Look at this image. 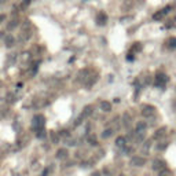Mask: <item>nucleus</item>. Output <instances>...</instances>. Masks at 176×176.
<instances>
[{"label": "nucleus", "mask_w": 176, "mask_h": 176, "mask_svg": "<svg viewBox=\"0 0 176 176\" xmlns=\"http://www.w3.org/2000/svg\"><path fill=\"white\" fill-rule=\"evenodd\" d=\"M169 175H171V172H169L167 168L162 169V171H160V176H169Z\"/></svg>", "instance_id": "nucleus-16"}, {"label": "nucleus", "mask_w": 176, "mask_h": 176, "mask_svg": "<svg viewBox=\"0 0 176 176\" xmlns=\"http://www.w3.org/2000/svg\"><path fill=\"white\" fill-rule=\"evenodd\" d=\"M156 79H157V80H156V85H157V87H162V85L168 81V77L165 76V74H162V73H158Z\"/></svg>", "instance_id": "nucleus-3"}, {"label": "nucleus", "mask_w": 176, "mask_h": 176, "mask_svg": "<svg viewBox=\"0 0 176 176\" xmlns=\"http://www.w3.org/2000/svg\"><path fill=\"white\" fill-rule=\"evenodd\" d=\"M112 135V129H106V131L103 132V138H107V136Z\"/></svg>", "instance_id": "nucleus-18"}, {"label": "nucleus", "mask_w": 176, "mask_h": 176, "mask_svg": "<svg viewBox=\"0 0 176 176\" xmlns=\"http://www.w3.org/2000/svg\"><path fill=\"white\" fill-rule=\"evenodd\" d=\"M6 19V15H4V14H1V15H0V22H1V21H4Z\"/></svg>", "instance_id": "nucleus-20"}, {"label": "nucleus", "mask_w": 176, "mask_h": 176, "mask_svg": "<svg viewBox=\"0 0 176 176\" xmlns=\"http://www.w3.org/2000/svg\"><path fill=\"white\" fill-rule=\"evenodd\" d=\"M91 113H92V107H91V106H87V107H85L84 109V112H83V116H89V114H91Z\"/></svg>", "instance_id": "nucleus-12"}, {"label": "nucleus", "mask_w": 176, "mask_h": 176, "mask_svg": "<svg viewBox=\"0 0 176 176\" xmlns=\"http://www.w3.org/2000/svg\"><path fill=\"white\" fill-rule=\"evenodd\" d=\"M169 43H171V44H169V47H172V48L176 47V39H175V37H172V39L169 40Z\"/></svg>", "instance_id": "nucleus-17"}, {"label": "nucleus", "mask_w": 176, "mask_h": 176, "mask_svg": "<svg viewBox=\"0 0 176 176\" xmlns=\"http://www.w3.org/2000/svg\"><path fill=\"white\" fill-rule=\"evenodd\" d=\"M154 113H156V109L150 106V105H144L143 107H142V114L144 117H151L154 116Z\"/></svg>", "instance_id": "nucleus-1"}, {"label": "nucleus", "mask_w": 176, "mask_h": 176, "mask_svg": "<svg viewBox=\"0 0 176 176\" xmlns=\"http://www.w3.org/2000/svg\"><path fill=\"white\" fill-rule=\"evenodd\" d=\"M146 127H147V124L140 121V123H138V125H136V132H138V133H143L144 129H146Z\"/></svg>", "instance_id": "nucleus-7"}, {"label": "nucleus", "mask_w": 176, "mask_h": 176, "mask_svg": "<svg viewBox=\"0 0 176 176\" xmlns=\"http://www.w3.org/2000/svg\"><path fill=\"white\" fill-rule=\"evenodd\" d=\"M4 43H6L7 47H12V45L15 44V39H14L11 35H8V36H6V39H4Z\"/></svg>", "instance_id": "nucleus-6"}, {"label": "nucleus", "mask_w": 176, "mask_h": 176, "mask_svg": "<svg viewBox=\"0 0 176 176\" xmlns=\"http://www.w3.org/2000/svg\"><path fill=\"white\" fill-rule=\"evenodd\" d=\"M164 131H165V128H161V129H158V131L156 132V138H161V136H164Z\"/></svg>", "instance_id": "nucleus-14"}, {"label": "nucleus", "mask_w": 176, "mask_h": 176, "mask_svg": "<svg viewBox=\"0 0 176 176\" xmlns=\"http://www.w3.org/2000/svg\"><path fill=\"white\" fill-rule=\"evenodd\" d=\"M142 50V45H140V43H135V45L132 47V51H140Z\"/></svg>", "instance_id": "nucleus-15"}, {"label": "nucleus", "mask_w": 176, "mask_h": 176, "mask_svg": "<svg viewBox=\"0 0 176 176\" xmlns=\"http://www.w3.org/2000/svg\"><path fill=\"white\" fill-rule=\"evenodd\" d=\"M100 109L103 110V112H110V109H112V105L109 103V102H100Z\"/></svg>", "instance_id": "nucleus-9"}, {"label": "nucleus", "mask_w": 176, "mask_h": 176, "mask_svg": "<svg viewBox=\"0 0 176 176\" xmlns=\"http://www.w3.org/2000/svg\"><path fill=\"white\" fill-rule=\"evenodd\" d=\"M17 25H18V22H17V21H12L11 24H8L7 29H8V30H12L14 28H17Z\"/></svg>", "instance_id": "nucleus-13"}, {"label": "nucleus", "mask_w": 176, "mask_h": 176, "mask_svg": "<svg viewBox=\"0 0 176 176\" xmlns=\"http://www.w3.org/2000/svg\"><path fill=\"white\" fill-rule=\"evenodd\" d=\"M4 1H6V0H0V3H4Z\"/></svg>", "instance_id": "nucleus-22"}, {"label": "nucleus", "mask_w": 176, "mask_h": 176, "mask_svg": "<svg viewBox=\"0 0 176 176\" xmlns=\"http://www.w3.org/2000/svg\"><path fill=\"white\" fill-rule=\"evenodd\" d=\"M96 21H98V25H105L107 22V15H106L105 12H99V15H98Z\"/></svg>", "instance_id": "nucleus-5"}, {"label": "nucleus", "mask_w": 176, "mask_h": 176, "mask_svg": "<svg viewBox=\"0 0 176 176\" xmlns=\"http://www.w3.org/2000/svg\"><path fill=\"white\" fill-rule=\"evenodd\" d=\"M164 15H165V14H164V11L161 10V11L156 12V14H154V17H153V18H154V19H161V18H162V17H164Z\"/></svg>", "instance_id": "nucleus-11"}, {"label": "nucleus", "mask_w": 176, "mask_h": 176, "mask_svg": "<svg viewBox=\"0 0 176 176\" xmlns=\"http://www.w3.org/2000/svg\"><path fill=\"white\" fill-rule=\"evenodd\" d=\"M29 3H30V0H25L24 3L21 4V7H22V8H24V7H26V6H29Z\"/></svg>", "instance_id": "nucleus-19"}, {"label": "nucleus", "mask_w": 176, "mask_h": 176, "mask_svg": "<svg viewBox=\"0 0 176 176\" xmlns=\"http://www.w3.org/2000/svg\"><path fill=\"white\" fill-rule=\"evenodd\" d=\"M127 58H128V61H132V59H133V56H132V54H129V55L127 56Z\"/></svg>", "instance_id": "nucleus-21"}, {"label": "nucleus", "mask_w": 176, "mask_h": 176, "mask_svg": "<svg viewBox=\"0 0 176 176\" xmlns=\"http://www.w3.org/2000/svg\"><path fill=\"white\" fill-rule=\"evenodd\" d=\"M116 144L118 146V147H123V146L125 144V138H123V136H120V138H117Z\"/></svg>", "instance_id": "nucleus-10"}, {"label": "nucleus", "mask_w": 176, "mask_h": 176, "mask_svg": "<svg viewBox=\"0 0 176 176\" xmlns=\"http://www.w3.org/2000/svg\"><path fill=\"white\" fill-rule=\"evenodd\" d=\"M154 169H160V171H162V169H165V162L164 161H154V167H153Z\"/></svg>", "instance_id": "nucleus-8"}, {"label": "nucleus", "mask_w": 176, "mask_h": 176, "mask_svg": "<svg viewBox=\"0 0 176 176\" xmlns=\"http://www.w3.org/2000/svg\"><path fill=\"white\" fill-rule=\"evenodd\" d=\"M44 125V117L43 116H36L35 118H33V127L39 131V129H41V127Z\"/></svg>", "instance_id": "nucleus-2"}, {"label": "nucleus", "mask_w": 176, "mask_h": 176, "mask_svg": "<svg viewBox=\"0 0 176 176\" xmlns=\"http://www.w3.org/2000/svg\"><path fill=\"white\" fill-rule=\"evenodd\" d=\"M144 162H146V160L142 157H133L131 161V164L135 165V167H142V165H144Z\"/></svg>", "instance_id": "nucleus-4"}]
</instances>
